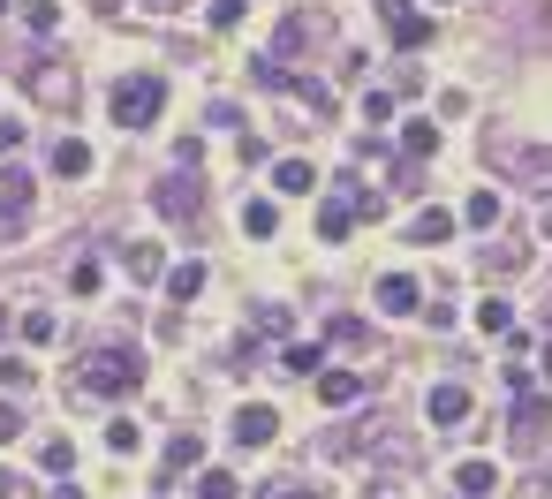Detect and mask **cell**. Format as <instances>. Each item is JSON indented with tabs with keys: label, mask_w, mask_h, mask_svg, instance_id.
<instances>
[{
	"label": "cell",
	"mask_w": 552,
	"mask_h": 499,
	"mask_svg": "<svg viewBox=\"0 0 552 499\" xmlns=\"http://www.w3.org/2000/svg\"><path fill=\"white\" fill-rule=\"evenodd\" d=\"M227 439H235V447H273V439H280V416L265 409V401H242L235 424H227Z\"/></svg>",
	"instance_id": "4"
},
{
	"label": "cell",
	"mask_w": 552,
	"mask_h": 499,
	"mask_svg": "<svg viewBox=\"0 0 552 499\" xmlns=\"http://www.w3.org/2000/svg\"><path fill=\"white\" fill-rule=\"evenodd\" d=\"M545 379H552V341H545Z\"/></svg>",
	"instance_id": "37"
},
{
	"label": "cell",
	"mask_w": 552,
	"mask_h": 499,
	"mask_svg": "<svg viewBox=\"0 0 552 499\" xmlns=\"http://www.w3.org/2000/svg\"><path fill=\"white\" fill-rule=\"evenodd\" d=\"M439 8H447V0H439Z\"/></svg>",
	"instance_id": "40"
},
{
	"label": "cell",
	"mask_w": 552,
	"mask_h": 499,
	"mask_svg": "<svg viewBox=\"0 0 552 499\" xmlns=\"http://www.w3.org/2000/svg\"><path fill=\"white\" fill-rule=\"evenodd\" d=\"M53 499H84V492H76V484H61V492H53Z\"/></svg>",
	"instance_id": "35"
},
{
	"label": "cell",
	"mask_w": 552,
	"mask_h": 499,
	"mask_svg": "<svg viewBox=\"0 0 552 499\" xmlns=\"http://www.w3.org/2000/svg\"><path fill=\"white\" fill-rule=\"evenodd\" d=\"M242 8H250V0H212V31H235Z\"/></svg>",
	"instance_id": "30"
},
{
	"label": "cell",
	"mask_w": 552,
	"mask_h": 499,
	"mask_svg": "<svg viewBox=\"0 0 552 499\" xmlns=\"http://www.w3.org/2000/svg\"><path fill=\"white\" fill-rule=\"evenodd\" d=\"M0 326H8V318H0Z\"/></svg>",
	"instance_id": "41"
},
{
	"label": "cell",
	"mask_w": 552,
	"mask_h": 499,
	"mask_svg": "<svg viewBox=\"0 0 552 499\" xmlns=\"http://www.w3.org/2000/svg\"><path fill=\"white\" fill-rule=\"evenodd\" d=\"M401 152H409V159H432L439 152V121H401Z\"/></svg>",
	"instance_id": "14"
},
{
	"label": "cell",
	"mask_w": 552,
	"mask_h": 499,
	"mask_svg": "<svg viewBox=\"0 0 552 499\" xmlns=\"http://www.w3.org/2000/svg\"><path fill=\"white\" fill-rule=\"evenodd\" d=\"M69 462H76V447H69V439H46V447H38V469H53V477H61Z\"/></svg>",
	"instance_id": "26"
},
{
	"label": "cell",
	"mask_w": 552,
	"mask_h": 499,
	"mask_svg": "<svg viewBox=\"0 0 552 499\" xmlns=\"http://www.w3.org/2000/svg\"><path fill=\"white\" fill-rule=\"evenodd\" d=\"M106 447H114V454H137V424H129V416H114V424H106Z\"/></svg>",
	"instance_id": "27"
},
{
	"label": "cell",
	"mask_w": 552,
	"mask_h": 499,
	"mask_svg": "<svg viewBox=\"0 0 552 499\" xmlns=\"http://www.w3.org/2000/svg\"><path fill=\"white\" fill-rule=\"evenodd\" d=\"M379 23H386V38H394L401 53H416V46H432L439 38V23L416 8V0H379Z\"/></svg>",
	"instance_id": "3"
},
{
	"label": "cell",
	"mask_w": 552,
	"mask_h": 499,
	"mask_svg": "<svg viewBox=\"0 0 552 499\" xmlns=\"http://www.w3.org/2000/svg\"><path fill=\"white\" fill-rule=\"evenodd\" d=\"M242 235L273 242V235H280V205H265V197H258V205H242Z\"/></svg>",
	"instance_id": "17"
},
{
	"label": "cell",
	"mask_w": 552,
	"mask_h": 499,
	"mask_svg": "<svg viewBox=\"0 0 552 499\" xmlns=\"http://www.w3.org/2000/svg\"><path fill=\"white\" fill-rule=\"evenodd\" d=\"M280 499H326V492H280Z\"/></svg>",
	"instance_id": "36"
},
{
	"label": "cell",
	"mask_w": 552,
	"mask_h": 499,
	"mask_svg": "<svg viewBox=\"0 0 552 499\" xmlns=\"http://www.w3.org/2000/svg\"><path fill=\"white\" fill-rule=\"evenodd\" d=\"M545 242H552V212H545Z\"/></svg>",
	"instance_id": "38"
},
{
	"label": "cell",
	"mask_w": 552,
	"mask_h": 499,
	"mask_svg": "<svg viewBox=\"0 0 552 499\" xmlns=\"http://www.w3.org/2000/svg\"><path fill=\"white\" fill-rule=\"evenodd\" d=\"M167 295H174V303H197V295H205V265H174V273H167Z\"/></svg>",
	"instance_id": "16"
},
{
	"label": "cell",
	"mask_w": 552,
	"mask_h": 499,
	"mask_svg": "<svg viewBox=\"0 0 552 499\" xmlns=\"http://www.w3.org/2000/svg\"><path fill=\"white\" fill-rule=\"evenodd\" d=\"M23 205H31V174H16V167H0V220H16Z\"/></svg>",
	"instance_id": "11"
},
{
	"label": "cell",
	"mask_w": 552,
	"mask_h": 499,
	"mask_svg": "<svg viewBox=\"0 0 552 499\" xmlns=\"http://www.w3.org/2000/svg\"><path fill=\"white\" fill-rule=\"evenodd\" d=\"M273 190H288V197L318 190V174H311V159H280V167H273Z\"/></svg>",
	"instance_id": "15"
},
{
	"label": "cell",
	"mask_w": 552,
	"mask_h": 499,
	"mask_svg": "<svg viewBox=\"0 0 552 499\" xmlns=\"http://www.w3.org/2000/svg\"><path fill=\"white\" fill-rule=\"evenodd\" d=\"M0 152H23V121H0Z\"/></svg>",
	"instance_id": "33"
},
{
	"label": "cell",
	"mask_w": 552,
	"mask_h": 499,
	"mask_svg": "<svg viewBox=\"0 0 552 499\" xmlns=\"http://www.w3.org/2000/svg\"><path fill=\"white\" fill-rule=\"evenodd\" d=\"M152 205L167 212V220H190V212H197V182H190V174H167V182L152 190Z\"/></svg>",
	"instance_id": "7"
},
{
	"label": "cell",
	"mask_w": 552,
	"mask_h": 499,
	"mask_svg": "<svg viewBox=\"0 0 552 499\" xmlns=\"http://www.w3.org/2000/svg\"><path fill=\"white\" fill-rule=\"evenodd\" d=\"M16 431H23V409H16V401H0V439H16Z\"/></svg>",
	"instance_id": "32"
},
{
	"label": "cell",
	"mask_w": 552,
	"mask_h": 499,
	"mask_svg": "<svg viewBox=\"0 0 552 499\" xmlns=\"http://www.w3.org/2000/svg\"><path fill=\"white\" fill-rule=\"evenodd\" d=\"M53 174H61V182L91 174V144H84V137H61V144H53Z\"/></svg>",
	"instance_id": "10"
},
{
	"label": "cell",
	"mask_w": 552,
	"mask_h": 499,
	"mask_svg": "<svg viewBox=\"0 0 552 499\" xmlns=\"http://www.w3.org/2000/svg\"><path fill=\"white\" fill-rule=\"evenodd\" d=\"M326 341H341V348H356V341H363V326H356V318H333V326H326Z\"/></svg>",
	"instance_id": "31"
},
{
	"label": "cell",
	"mask_w": 552,
	"mask_h": 499,
	"mask_svg": "<svg viewBox=\"0 0 552 499\" xmlns=\"http://www.w3.org/2000/svg\"><path fill=\"white\" fill-rule=\"evenodd\" d=\"M447 235H454V212H439V205L409 220V242H447Z\"/></svg>",
	"instance_id": "18"
},
{
	"label": "cell",
	"mask_w": 552,
	"mask_h": 499,
	"mask_svg": "<svg viewBox=\"0 0 552 499\" xmlns=\"http://www.w3.org/2000/svg\"><path fill=\"white\" fill-rule=\"evenodd\" d=\"M454 492H462V499L500 492V469H492V462H462V469H454Z\"/></svg>",
	"instance_id": "9"
},
{
	"label": "cell",
	"mask_w": 552,
	"mask_h": 499,
	"mask_svg": "<svg viewBox=\"0 0 552 499\" xmlns=\"http://www.w3.org/2000/svg\"><path fill=\"white\" fill-rule=\"evenodd\" d=\"M424 416H432V424H462V416H469V386L439 379L432 394H424Z\"/></svg>",
	"instance_id": "6"
},
{
	"label": "cell",
	"mask_w": 552,
	"mask_h": 499,
	"mask_svg": "<svg viewBox=\"0 0 552 499\" xmlns=\"http://www.w3.org/2000/svg\"><path fill=\"white\" fill-rule=\"evenodd\" d=\"M69 288H76V295H99V288H106V273H99L91 258H76V265H69Z\"/></svg>",
	"instance_id": "25"
},
{
	"label": "cell",
	"mask_w": 552,
	"mask_h": 499,
	"mask_svg": "<svg viewBox=\"0 0 552 499\" xmlns=\"http://www.w3.org/2000/svg\"><path fill=\"white\" fill-rule=\"evenodd\" d=\"M318 363H326V348H311V341H295L288 356H280V371H295V379H311Z\"/></svg>",
	"instance_id": "24"
},
{
	"label": "cell",
	"mask_w": 552,
	"mask_h": 499,
	"mask_svg": "<svg viewBox=\"0 0 552 499\" xmlns=\"http://www.w3.org/2000/svg\"><path fill=\"white\" fill-rule=\"evenodd\" d=\"M242 484L227 477V469H197V484H190V499H235Z\"/></svg>",
	"instance_id": "21"
},
{
	"label": "cell",
	"mask_w": 552,
	"mask_h": 499,
	"mask_svg": "<svg viewBox=\"0 0 552 499\" xmlns=\"http://www.w3.org/2000/svg\"><path fill=\"white\" fill-rule=\"evenodd\" d=\"M416 303H424V280H416V273H386L379 280V310H386V318H409Z\"/></svg>",
	"instance_id": "5"
},
{
	"label": "cell",
	"mask_w": 552,
	"mask_h": 499,
	"mask_svg": "<svg viewBox=\"0 0 552 499\" xmlns=\"http://www.w3.org/2000/svg\"><path fill=\"white\" fill-rule=\"evenodd\" d=\"M121 273L137 280V288H144V280H159V273H167V258H159V242H129V250H121Z\"/></svg>",
	"instance_id": "8"
},
{
	"label": "cell",
	"mask_w": 552,
	"mask_h": 499,
	"mask_svg": "<svg viewBox=\"0 0 552 499\" xmlns=\"http://www.w3.org/2000/svg\"><path fill=\"white\" fill-rule=\"evenodd\" d=\"M500 220V190H469V205H462V227H492Z\"/></svg>",
	"instance_id": "20"
},
{
	"label": "cell",
	"mask_w": 552,
	"mask_h": 499,
	"mask_svg": "<svg viewBox=\"0 0 552 499\" xmlns=\"http://www.w3.org/2000/svg\"><path fill=\"white\" fill-rule=\"evenodd\" d=\"M348 227H356V212H348V197H326V205H318V242H341Z\"/></svg>",
	"instance_id": "12"
},
{
	"label": "cell",
	"mask_w": 552,
	"mask_h": 499,
	"mask_svg": "<svg viewBox=\"0 0 552 499\" xmlns=\"http://www.w3.org/2000/svg\"><path fill=\"white\" fill-rule=\"evenodd\" d=\"M0 16H8V0H0Z\"/></svg>",
	"instance_id": "39"
},
{
	"label": "cell",
	"mask_w": 552,
	"mask_h": 499,
	"mask_svg": "<svg viewBox=\"0 0 552 499\" xmlns=\"http://www.w3.org/2000/svg\"><path fill=\"white\" fill-rule=\"evenodd\" d=\"M23 23H31V31H53V23H61V8H53V0H23Z\"/></svg>",
	"instance_id": "29"
},
{
	"label": "cell",
	"mask_w": 552,
	"mask_h": 499,
	"mask_svg": "<svg viewBox=\"0 0 552 499\" xmlns=\"http://www.w3.org/2000/svg\"><path fill=\"white\" fill-rule=\"evenodd\" d=\"M356 394H363V379H356V371H326V379H318V401H326V409H348Z\"/></svg>",
	"instance_id": "13"
},
{
	"label": "cell",
	"mask_w": 552,
	"mask_h": 499,
	"mask_svg": "<svg viewBox=\"0 0 552 499\" xmlns=\"http://www.w3.org/2000/svg\"><path fill=\"white\" fill-rule=\"evenodd\" d=\"M477 326L484 333H507V326H515V303H507V295H484V303H477Z\"/></svg>",
	"instance_id": "23"
},
{
	"label": "cell",
	"mask_w": 552,
	"mask_h": 499,
	"mask_svg": "<svg viewBox=\"0 0 552 499\" xmlns=\"http://www.w3.org/2000/svg\"><path fill=\"white\" fill-rule=\"evenodd\" d=\"M144 8H152V16H167V8H182V0H144Z\"/></svg>",
	"instance_id": "34"
},
{
	"label": "cell",
	"mask_w": 552,
	"mask_h": 499,
	"mask_svg": "<svg viewBox=\"0 0 552 499\" xmlns=\"http://www.w3.org/2000/svg\"><path fill=\"white\" fill-rule=\"evenodd\" d=\"M144 386V356L137 348H91L84 356V371H76V394H91V401H129Z\"/></svg>",
	"instance_id": "1"
},
{
	"label": "cell",
	"mask_w": 552,
	"mask_h": 499,
	"mask_svg": "<svg viewBox=\"0 0 552 499\" xmlns=\"http://www.w3.org/2000/svg\"><path fill=\"white\" fill-rule=\"evenodd\" d=\"M53 333H61V326H53V310H23V341H53Z\"/></svg>",
	"instance_id": "28"
},
{
	"label": "cell",
	"mask_w": 552,
	"mask_h": 499,
	"mask_svg": "<svg viewBox=\"0 0 552 499\" xmlns=\"http://www.w3.org/2000/svg\"><path fill=\"white\" fill-rule=\"evenodd\" d=\"M197 462H205V439H197V431L167 439V477H174V469H197Z\"/></svg>",
	"instance_id": "19"
},
{
	"label": "cell",
	"mask_w": 552,
	"mask_h": 499,
	"mask_svg": "<svg viewBox=\"0 0 552 499\" xmlns=\"http://www.w3.org/2000/svg\"><path fill=\"white\" fill-rule=\"evenodd\" d=\"M31 386H38L31 363H23V356H0V394H31Z\"/></svg>",
	"instance_id": "22"
},
{
	"label": "cell",
	"mask_w": 552,
	"mask_h": 499,
	"mask_svg": "<svg viewBox=\"0 0 552 499\" xmlns=\"http://www.w3.org/2000/svg\"><path fill=\"white\" fill-rule=\"evenodd\" d=\"M106 106H114V121H121V129H152V121L167 114V76H159V69H137V76H121V84H114V99H106Z\"/></svg>",
	"instance_id": "2"
}]
</instances>
